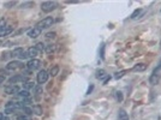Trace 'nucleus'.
I'll list each match as a JSON object with an SVG mask.
<instances>
[{
  "mask_svg": "<svg viewBox=\"0 0 161 120\" xmlns=\"http://www.w3.org/2000/svg\"><path fill=\"white\" fill-rule=\"evenodd\" d=\"M19 69H23V64L18 60H13V61H10L9 64L6 65V71H14V70H19Z\"/></svg>",
  "mask_w": 161,
  "mask_h": 120,
  "instance_id": "4",
  "label": "nucleus"
},
{
  "mask_svg": "<svg viewBox=\"0 0 161 120\" xmlns=\"http://www.w3.org/2000/svg\"><path fill=\"white\" fill-rule=\"evenodd\" d=\"M11 53H9V52H5V53H3L1 55H3V57H1V59L3 60H7V59H9L10 57H11V55H10Z\"/></svg>",
  "mask_w": 161,
  "mask_h": 120,
  "instance_id": "28",
  "label": "nucleus"
},
{
  "mask_svg": "<svg viewBox=\"0 0 161 120\" xmlns=\"http://www.w3.org/2000/svg\"><path fill=\"white\" fill-rule=\"evenodd\" d=\"M40 66H41V61L39 59H30L27 62V67L29 71H35V70L40 69Z\"/></svg>",
  "mask_w": 161,
  "mask_h": 120,
  "instance_id": "5",
  "label": "nucleus"
},
{
  "mask_svg": "<svg viewBox=\"0 0 161 120\" xmlns=\"http://www.w3.org/2000/svg\"><path fill=\"white\" fill-rule=\"evenodd\" d=\"M55 7H57V3L55 1H43L41 4V10L43 12H52Z\"/></svg>",
  "mask_w": 161,
  "mask_h": 120,
  "instance_id": "3",
  "label": "nucleus"
},
{
  "mask_svg": "<svg viewBox=\"0 0 161 120\" xmlns=\"http://www.w3.org/2000/svg\"><path fill=\"white\" fill-rule=\"evenodd\" d=\"M5 23H6V19H5V18H1V19H0V30H1L3 28H5Z\"/></svg>",
  "mask_w": 161,
  "mask_h": 120,
  "instance_id": "29",
  "label": "nucleus"
},
{
  "mask_svg": "<svg viewBox=\"0 0 161 120\" xmlns=\"http://www.w3.org/2000/svg\"><path fill=\"white\" fill-rule=\"evenodd\" d=\"M24 88H25V90L34 89V88H35V83L33 81H25V82H24Z\"/></svg>",
  "mask_w": 161,
  "mask_h": 120,
  "instance_id": "16",
  "label": "nucleus"
},
{
  "mask_svg": "<svg viewBox=\"0 0 161 120\" xmlns=\"http://www.w3.org/2000/svg\"><path fill=\"white\" fill-rule=\"evenodd\" d=\"M1 120H10V119L7 118V117H3V119H1Z\"/></svg>",
  "mask_w": 161,
  "mask_h": 120,
  "instance_id": "35",
  "label": "nucleus"
},
{
  "mask_svg": "<svg viewBox=\"0 0 161 120\" xmlns=\"http://www.w3.org/2000/svg\"><path fill=\"white\" fill-rule=\"evenodd\" d=\"M27 81V78L24 77L23 75H16V76H13V77H11V78H9V84L10 85H13V84H16V83H19V82H25Z\"/></svg>",
  "mask_w": 161,
  "mask_h": 120,
  "instance_id": "6",
  "label": "nucleus"
},
{
  "mask_svg": "<svg viewBox=\"0 0 161 120\" xmlns=\"http://www.w3.org/2000/svg\"><path fill=\"white\" fill-rule=\"evenodd\" d=\"M17 95L21 96V97H23V99H29V97H30V94H29L28 90H21Z\"/></svg>",
  "mask_w": 161,
  "mask_h": 120,
  "instance_id": "19",
  "label": "nucleus"
},
{
  "mask_svg": "<svg viewBox=\"0 0 161 120\" xmlns=\"http://www.w3.org/2000/svg\"><path fill=\"white\" fill-rule=\"evenodd\" d=\"M22 110L24 112V114H25V115H31V114L34 113V112H33V108L27 107V106H24V107L22 108Z\"/></svg>",
  "mask_w": 161,
  "mask_h": 120,
  "instance_id": "20",
  "label": "nucleus"
},
{
  "mask_svg": "<svg viewBox=\"0 0 161 120\" xmlns=\"http://www.w3.org/2000/svg\"><path fill=\"white\" fill-rule=\"evenodd\" d=\"M106 76H107V73H106V71H105V70H98V71H96V78H98V79H102Z\"/></svg>",
  "mask_w": 161,
  "mask_h": 120,
  "instance_id": "17",
  "label": "nucleus"
},
{
  "mask_svg": "<svg viewBox=\"0 0 161 120\" xmlns=\"http://www.w3.org/2000/svg\"><path fill=\"white\" fill-rule=\"evenodd\" d=\"M54 49H55V47H54V45H50V46H46V48H45V51H46V53H53L54 52Z\"/></svg>",
  "mask_w": 161,
  "mask_h": 120,
  "instance_id": "23",
  "label": "nucleus"
},
{
  "mask_svg": "<svg viewBox=\"0 0 161 120\" xmlns=\"http://www.w3.org/2000/svg\"><path fill=\"white\" fill-rule=\"evenodd\" d=\"M16 120H30V119H29L28 115H25V114H21V115H17V117H16Z\"/></svg>",
  "mask_w": 161,
  "mask_h": 120,
  "instance_id": "26",
  "label": "nucleus"
},
{
  "mask_svg": "<svg viewBox=\"0 0 161 120\" xmlns=\"http://www.w3.org/2000/svg\"><path fill=\"white\" fill-rule=\"evenodd\" d=\"M13 31V28L10 27V25H6L5 28H3L1 30H0V37H4V36H7L10 35L11 33Z\"/></svg>",
  "mask_w": 161,
  "mask_h": 120,
  "instance_id": "12",
  "label": "nucleus"
},
{
  "mask_svg": "<svg viewBox=\"0 0 161 120\" xmlns=\"http://www.w3.org/2000/svg\"><path fill=\"white\" fill-rule=\"evenodd\" d=\"M21 91V88L17 85H9L5 88V93L9 95H17Z\"/></svg>",
  "mask_w": 161,
  "mask_h": 120,
  "instance_id": "7",
  "label": "nucleus"
},
{
  "mask_svg": "<svg viewBox=\"0 0 161 120\" xmlns=\"http://www.w3.org/2000/svg\"><path fill=\"white\" fill-rule=\"evenodd\" d=\"M35 48L39 51V52H42V51H45V48H46V46L42 43V42H39L36 46H35Z\"/></svg>",
  "mask_w": 161,
  "mask_h": 120,
  "instance_id": "25",
  "label": "nucleus"
},
{
  "mask_svg": "<svg viewBox=\"0 0 161 120\" xmlns=\"http://www.w3.org/2000/svg\"><path fill=\"white\" fill-rule=\"evenodd\" d=\"M47 79H48V73L45 71V70H42V71H40L39 73H37V82H39V84H43V83H46L47 82Z\"/></svg>",
  "mask_w": 161,
  "mask_h": 120,
  "instance_id": "8",
  "label": "nucleus"
},
{
  "mask_svg": "<svg viewBox=\"0 0 161 120\" xmlns=\"http://www.w3.org/2000/svg\"><path fill=\"white\" fill-rule=\"evenodd\" d=\"M5 79H6L5 76H1V75H0V85H1V84L5 82Z\"/></svg>",
  "mask_w": 161,
  "mask_h": 120,
  "instance_id": "33",
  "label": "nucleus"
},
{
  "mask_svg": "<svg viewBox=\"0 0 161 120\" xmlns=\"http://www.w3.org/2000/svg\"><path fill=\"white\" fill-rule=\"evenodd\" d=\"M118 119L119 120H129V114L125 109H119L118 112Z\"/></svg>",
  "mask_w": 161,
  "mask_h": 120,
  "instance_id": "15",
  "label": "nucleus"
},
{
  "mask_svg": "<svg viewBox=\"0 0 161 120\" xmlns=\"http://www.w3.org/2000/svg\"><path fill=\"white\" fill-rule=\"evenodd\" d=\"M93 88H94V86H93V85H90V86H89V89H88V91H87V94H90V91L93 90Z\"/></svg>",
  "mask_w": 161,
  "mask_h": 120,
  "instance_id": "34",
  "label": "nucleus"
},
{
  "mask_svg": "<svg viewBox=\"0 0 161 120\" xmlns=\"http://www.w3.org/2000/svg\"><path fill=\"white\" fill-rule=\"evenodd\" d=\"M126 70H124V71H120V72H117V73H116V78H122L125 73H126Z\"/></svg>",
  "mask_w": 161,
  "mask_h": 120,
  "instance_id": "27",
  "label": "nucleus"
},
{
  "mask_svg": "<svg viewBox=\"0 0 161 120\" xmlns=\"http://www.w3.org/2000/svg\"><path fill=\"white\" fill-rule=\"evenodd\" d=\"M159 81H160V75L156 73V71H154V72H153V73L150 75V77H149V83H150L151 85H156V84L159 83Z\"/></svg>",
  "mask_w": 161,
  "mask_h": 120,
  "instance_id": "10",
  "label": "nucleus"
},
{
  "mask_svg": "<svg viewBox=\"0 0 161 120\" xmlns=\"http://www.w3.org/2000/svg\"><path fill=\"white\" fill-rule=\"evenodd\" d=\"M25 53H27V55H28V58L35 59V57L39 54V51L36 49L35 47H30V48H28V49L25 51Z\"/></svg>",
  "mask_w": 161,
  "mask_h": 120,
  "instance_id": "11",
  "label": "nucleus"
},
{
  "mask_svg": "<svg viewBox=\"0 0 161 120\" xmlns=\"http://www.w3.org/2000/svg\"><path fill=\"white\" fill-rule=\"evenodd\" d=\"M33 112H34V113H36L37 115H42V108L40 107L39 105L33 107Z\"/></svg>",
  "mask_w": 161,
  "mask_h": 120,
  "instance_id": "22",
  "label": "nucleus"
},
{
  "mask_svg": "<svg viewBox=\"0 0 161 120\" xmlns=\"http://www.w3.org/2000/svg\"><path fill=\"white\" fill-rule=\"evenodd\" d=\"M25 52L23 49V48H21V47H18V48H14V49L11 52V57H13V58H19L21 55Z\"/></svg>",
  "mask_w": 161,
  "mask_h": 120,
  "instance_id": "14",
  "label": "nucleus"
},
{
  "mask_svg": "<svg viewBox=\"0 0 161 120\" xmlns=\"http://www.w3.org/2000/svg\"><path fill=\"white\" fill-rule=\"evenodd\" d=\"M24 106H23V103L22 102H7L6 103V106H5V112L7 114H11V113H14L17 109H22Z\"/></svg>",
  "mask_w": 161,
  "mask_h": 120,
  "instance_id": "1",
  "label": "nucleus"
},
{
  "mask_svg": "<svg viewBox=\"0 0 161 120\" xmlns=\"http://www.w3.org/2000/svg\"><path fill=\"white\" fill-rule=\"evenodd\" d=\"M42 86L41 85H35L34 88V96H35V99L39 101L40 99H41V96H42Z\"/></svg>",
  "mask_w": 161,
  "mask_h": 120,
  "instance_id": "13",
  "label": "nucleus"
},
{
  "mask_svg": "<svg viewBox=\"0 0 161 120\" xmlns=\"http://www.w3.org/2000/svg\"><path fill=\"white\" fill-rule=\"evenodd\" d=\"M3 45V41H0V46H1Z\"/></svg>",
  "mask_w": 161,
  "mask_h": 120,
  "instance_id": "37",
  "label": "nucleus"
},
{
  "mask_svg": "<svg viewBox=\"0 0 161 120\" xmlns=\"http://www.w3.org/2000/svg\"><path fill=\"white\" fill-rule=\"evenodd\" d=\"M116 94H117V100H118V101H123V95H122V93H120V91H117Z\"/></svg>",
  "mask_w": 161,
  "mask_h": 120,
  "instance_id": "30",
  "label": "nucleus"
},
{
  "mask_svg": "<svg viewBox=\"0 0 161 120\" xmlns=\"http://www.w3.org/2000/svg\"><path fill=\"white\" fill-rule=\"evenodd\" d=\"M41 33H42L41 29H39L37 27H34L33 29H30V30L28 31V36H29L30 38H36V37H39L40 35H41Z\"/></svg>",
  "mask_w": 161,
  "mask_h": 120,
  "instance_id": "9",
  "label": "nucleus"
},
{
  "mask_svg": "<svg viewBox=\"0 0 161 120\" xmlns=\"http://www.w3.org/2000/svg\"><path fill=\"white\" fill-rule=\"evenodd\" d=\"M3 117H4V115H3V113H0V120L3 119Z\"/></svg>",
  "mask_w": 161,
  "mask_h": 120,
  "instance_id": "36",
  "label": "nucleus"
},
{
  "mask_svg": "<svg viewBox=\"0 0 161 120\" xmlns=\"http://www.w3.org/2000/svg\"><path fill=\"white\" fill-rule=\"evenodd\" d=\"M147 69V65L146 64H137V65H135L133 66V71H144Z\"/></svg>",
  "mask_w": 161,
  "mask_h": 120,
  "instance_id": "18",
  "label": "nucleus"
},
{
  "mask_svg": "<svg viewBox=\"0 0 161 120\" xmlns=\"http://www.w3.org/2000/svg\"><path fill=\"white\" fill-rule=\"evenodd\" d=\"M58 72H59V66H58V65H55V66H53V67L51 69V72H50V73H51L52 77H54V76H57V75H58Z\"/></svg>",
  "mask_w": 161,
  "mask_h": 120,
  "instance_id": "21",
  "label": "nucleus"
},
{
  "mask_svg": "<svg viewBox=\"0 0 161 120\" xmlns=\"http://www.w3.org/2000/svg\"><path fill=\"white\" fill-rule=\"evenodd\" d=\"M46 37L47 38H54L55 37V33H48V34H46Z\"/></svg>",
  "mask_w": 161,
  "mask_h": 120,
  "instance_id": "32",
  "label": "nucleus"
},
{
  "mask_svg": "<svg viewBox=\"0 0 161 120\" xmlns=\"http://www.w3.org/2000/svg\"><path fill=\"white\" fill-rule=\"evenodd\" d=\"M141 12H142V10H141V9L135 10V11L132 12V14H131V18H132V19H136V18H137L138 16H140V13H141Z\"/></svg>",
  "mask_w": 161,
  "mask_h": 120,
  "instance_id": "24",
  "label": "nucleus"
},
{
  "mask_svg": "<svg viewBox=\"0 0 161 120\" xmlns=\"http://www.w3.org/2000/svg\"><path fill=\"white\" fill-rule=\"evenodd\" d=\"M54 23V19L52 18V17H46V18H43L42 21H40L39 23H37V28L39 29H47V28H50V27H52V24Z\"/></svg>",
  "mask_w": 161,
  "mask_h": 120,
  "instance_id": "2",
  "label": "nucleus"
},
{
  "mask_svg": "<svg viewBox=\"0 0 161 120\" xmlns=\"http://www.w3.org/2000/svg\"><path fill=\"white\" fill-rule=\"evenodd\" d=\"M16 4V1H9V3H5V7H10V6H14Z\"/></svg>",
  "mask_w": 161,
  "mask_h": 120,
  "instance_id": "31",
  "label": "nucleus"
}]
</instances>
